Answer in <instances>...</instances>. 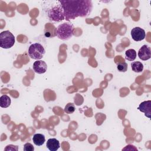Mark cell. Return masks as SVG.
<instances>
[{
    "label": "cell",
    "mask_w": 151,
    "mask_h": 151,
    "mask_svg": "<svg viewBox=\"0 0 151 151\" xmlns=\"http://www.w3.org/2000/svg\"><path fill=\"white\" fill-rule=\"evenodd\" d=\"M64 8L65 19L70 21L77 17H85L90 15L92 11L93 4L91 1H60Z\"/></svg>",
    "instance_id": "6da1fadb"
},
{
    "label": "cell",
    "mask_w": 151,
    "mask_h": 151,
    "mask_svg": "<svg viewBox=\"0 0 151 151\" xmlns=\"http://www.w3.org/2000/svg\"><path fill=\"white\" fill-rule=\"evenodd\" d=\"M51 3L52 4H50L47 11L49 19L55 22H59L65 19L64 11L60 1H51Z\"/></svg>",
    "instance_id": "7a4b0ae2"
},
{
    "label": "cell",
    "mask_w": 151,
    "mask_h": 151,
    "mask_svg": "<svg viewBox=\"0 0 151 151\" xmlns=\"http://www.w3.org/2000/svg\"><path fill=\"white\" fill-rule=\"evenodd\" d=\"M74 33V26L70 22H64L57 27L56 35L62 40H68L71 38Z\"/></svg>",
    "instance_id": "3957f363"
},
{
    "label": "cell",
    "mask_w": 151,
    "mask_h": 151,
    "mask_svg": "<svg viewBox=\"0 0 151 151\" xmlns=\"http://www.w3.org/2000/svg\"><path fill=\"white\" fill-rule=\"evenodd\" d=\"M15 37L9 31H4L0 34V46L4 49L11 48L15 44Z\"/></svg>",
    "instance_id": "277c9868"
},
{
    "label": "cell",
    "mask_w": 151,
    "mask_h": 151,
    "mask_svg": "<svg viewBox=\"0 0 151 151\" xmlns=\"http://www.w3.org/2000/svg\"><path fill=\"white\" fill-rule=\"evenodd\" d=\"M45 53L44 47L39 43H34L31 44L28 49V54L29 57L34 60L41 59Z\"/></svg>",
    "instance_id": "5b68a950"
},
{
    "label": "cell",
    "mask_w": 151,
    "mask_h": 151,
    "mask_svg": "<svg viewBox=\"0 0 151 151\" xmlns=\"http://www.w3.org/2000/svg\"><path fill=\"white\" fill-rule=\"evenodd\" d=\"M130 33L132 39L135 41H140L144 40L146 37L145 30L139 27L133 28L131 30Z\"/></svg>",
    "instance_id": "8992f818"
},
{
    "label": "cell",
    "mask_w": 151,
    "mask_h": 151,
    "mask_svg": "<svg viewBox=\"0 0 151 151\" xmlns=\"http://www.w3.org/2000/svg\"><path fill=\"white\" fill-rule=\"evenodd\" d=\"M139 58L143 61H146L151 57L150 47L147 45H143L138 51Z\"/></svg>",
    "instance_id": "52a82bcc"
},
{
    "label": "cell",
    "mask_w": 151,
    "mask_h": 151,
    "mask_svg": "<svg viewBox=\"0 0 151 151\" xmlns=\"http://www.w3.org/2000/svg\"><path fill=\"white\" fill-rule=\"evenodd\" d=\"M34 71L38 74H43L47 70V65L46 63L42 60H37L35 61L32 65Z\"/></svg>",
    "instance_id": "ba28073f"
},
{
    "label": "cell",
    "mask_w": 151,
    "mask_h": 151,
    "mask_svg": "<svg viewBox=\"0 0 151 151\" xmlns=\"http://www.w3.org/2000/svg\"><path fill=\"white\" fill-rule=\"evenodd\" d=\"M138 110H139L141 112L145 113V115L149 119L151 117V101L147 100L142 102L139 107Z\"/></svg>",
    "instance_id": "9c48e42d"
},
{
    "label": "cell",
    "mask_w": 151,
    "mask_h": 151,
    "mask_svg": "<svg viewBox=\"0 0 151 151\" xmlns=\"http://www.w3.org/2000/svg\"><path fill=\"white\" fill-rule=\"evenodd\" d=\"M46 146L50 151H57L60 148V145L57 139L51 138L47 140Z\"/></svg>",
    "instance_id": "30bf717a"
},
{
    "label": "cell",
    "mask_w": 151,
    "mask_h": 151,
    "mask_svg": "<svg viewBox=\"0 0 151 151\" xmlns=\"http://www.w3.org/2000/svg\"><path fill=\"white\" fill-rule=\"evenodd\" d=\"M32 141L36 146H40L42 145L45 141V136L41 133H36L32 137Z\"/></svg>",
    "instance_id": "8fae6325"
},
{
    "label": "cell",
    "mask_w": 151,
    "mask_h": 151,
    "mask_svg": "<svg viewBox=\"0 0 151 151\" xmlns=\"http://www.w3.org/2000/svg\"><path fill=\"white\" fill-rule=\"evenodd\" d=\"M11 100L9 96L7 95H2L0 97V106L2 108H6L11 104Z\"/></svg>",
    "instance_id": "7c38bea8"
},
{
    "label": "cell",
    "mask_w": 151,
    "mask_h": 151,
    "mask_svg": "<svg viewBox=\"0 0 151 151\" xmlns=\"http://www.w3.org/2000/svg\"><path fill=\"white\" fill-rule=\"evenodd\" d=\"M136 51L134 49H129L125 52V58L128 61H134L136 58Z\"/></svg>",
    "instance_id": "4fadbf2b"
},
{
    "label": "cell",
    "mask_w": 151,
    "mask_h": 151,
    "mask_svg": "<svg viewBox=\"0 0 151 151\" xmlns=\"http://www.w3.org/2000/svg\"><path fill=\"white\" fill-rule=\"evenodd\" d=\"M131 68L135 73H140L143 70V65L140 61H133L131 63Z\"/></svg>",
    "instance_id": "5bb4252c"
},
{
    "label": "cell",
    "mask_w": 151,
    "mask_h": 151,
    "mask_svg": "<svg viewBox=\"0 0 151 151\" xmlns=\"http://www.w3.org/2000/svg\"><path fill=\"white\" fill-rule=\"evenodd\" d=\"M76 110L75 106L72 103H68L64 107V111L67 114H71L74 112Z\"/></svg>",
    "instance_id": "9a60e30c"
},
{
    "label": "cell",
    "mask_w": 151,
    "mask_h": 151,
    "mask_svg": "<svg viewBox=\"0 0 151 151\" xmlns=\"http://www.w3.org/2000/svg\"><path fill=\"white\" fill-rule=\"evenodd\" d=\"M127 64L125 62L119 63L117 65V68L120 72H126L127 70Z\"/></svg>",
    "instance_id": "2e32d148"
},
{
    "label": "cell",
    "mask_w": 151,
    "mask_h": 151,
    "mask_svg": "<svg viewBox=\"0 0 151 151\" xmlns=\"http://www.w3.org/2000/svg\"><path fill=\"white\" fill-rule=\"evenodd\" d=\"M34 147L30 143H26L24 145V150L25 151H34Z\"/></svg>",
    "instance_id": "e0dca14e"
},
{
    "label": "cell",
    "mask_w": 151,
    "mask_h": 151,
    "mask_svg": "<svg viewBox=\"0 0 151 151\" xmlns=\"http://www.w3.org/2000/svg\"><path fill=\"white\" fill-rule=\"evenodd\" d=\"M18 149V147L17 146H14L12 145H9L6 146L4 150L5 151H17Z\"/></svg>",
    "instance_id": "ac0fdd59"
}]
</instances>
